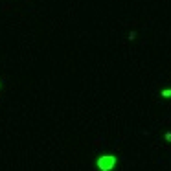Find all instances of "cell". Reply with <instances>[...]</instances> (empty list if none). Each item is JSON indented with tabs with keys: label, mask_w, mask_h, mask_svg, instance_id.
<instances>
[{
	"label": "cell",
	"mask_w": 171,
	"mask_h": 171,
	"mask_svg": "<svg viewBox=\"0 0 171 171\" xmlns=\"http://www.w3.org/2000/svg\"><path fill=\"white\" fill-rule=\"evenodd\" d=\"M97 169L99 171H112L114 166H116V156L114 154H101L96 162Z\"/></svg>",
	"instance_id": "cell-1"
},
{
	"label": "cell",
	"mask_w": 171,
	"mask_h": 171,
	"mask_svg": "<svg viewBox=\"0 0 171 171\" xmlns=\"http://www.w3.org/2000/svg\"><path fill=\"white\" fill-rule=\"evenodd\" d=\"M160 94H162V97H171V88H166V90H162Z\"/></svg>",
	"instance_id": "cell-2"
},
{
	"label": "cell",
	"mask_w": 171,
	"mask_h": 171,
	"mask_svg": "<svg viewBox=\"0 0 171 171\" xmlns=\"http://www.w3.org/2000/svg\"><path fill=\"white\" fill-rule=\"evenodd\" d=\"M166 140H168V142H171V131H168V133H166Z\"/></svg>",
	"instance_id": "cell-3"
}]
</instances>
